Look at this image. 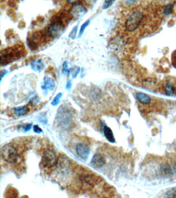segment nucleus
<instances>
[{
	"label": "nucleus",
	"instance_id": "f8f14e48",
	"mask_svg": "<svg viewBox=\"0 0 176 198\" xmlns=\"http://www.w3.org/2000/svg\"><path fill=\"white\" fill-rule=\"evenodd\" d=\"M55 87V83L53 79L49 77H45L43 79V85L42 86L43 89L52 90Z\"/></svg>",
	"mask_w": 176,
	"mask_h": 198
},
{
	"label": "nucleus",
	"instance_id": "20e7f679",
	"mask_svg": "<svg viewBox=\"0 0 176 198\" xmlns=\"http://www.w3.org/2000/svg\"><path fill=\"white\" fill-rule=\"evenodd\" d=\"M57 159L55 153L51 150H48L43 153L42 157V164L43 167L51 168L57 164Z\"/></svg>",
	"mask_w": 176,
	"mask_h": 198
},
{
	"label": "nucleus",
	"instance_id": "1a4fd4ad",
	"mask_svg": "<svg viewBox=\"0 0 176 198\" xmlns=\"http://www.w3.org/2000/svg\"><path fill=\"white\" fill-rule=\"evenodd\" d=\"M31 65L32 70L36 72H41L45 69V64L43 61L40 59H36L33 60Z\"/></svg>",
	"mask_w": 176,
	"mask_h": 198
},
{
	"label": "nucleus",
	"instance_id": "9d476101",
	"mask_svg": "<svg viewBox=\"0 0 176 198\" xmlns=\"http://www.w3.org/2000/svg\"><path fill=\"white\" fill-rule=\"evenodd\" d=\"M135 97L137 100L140 103L143 104H148L151 102V98L146 93L139 92L135 95Z\"/></svg>",
	"mask_w": 176,
	"mask_h": 198
},
{
	"label": "nucleus",
	"instance_id": "5701e85b",
	"mask_svg": "<svg viewBox=\"0 0 176 198\" xmlns=\"http://www.w3.org/2000/svg\"><path fill=\"white\" fill-rule=\"evenodd\" d=\"M78 25H76V26H74V28H73V29L71 30V31L69 33V38L73 40L74 39L76 38V34H77V32H78Z\"/></svg>",
	"mask_w": 176,
	"mask_h": 198
},
{
	"label": "nucleus",
	"instance_id": "c85d7f7f",
	"mask_svg": "<svg viewBox=\"0 0 176 198\" xmlns=\"http://www.w3.org/2000/svg\"><path fill=\"white\" fill-rule=\"evenodd\" d=\"M7 73V71H6V70H2L1 71V79H2V78H3L4 76H5V74Z\"/></svg>",
	"mask_w": 176,
	"mask_h": 198
},
{
	"label": "nucleus",
	"instance_id": "39448f33",
	"mask_svg": "<svg viewBox=\"0 0 176 198\" xmlns=\"http://www.w3.org/2000/svg\"><path fill=\"white\" fill-rule=\"evenodd\" d=\"M87 12L86 9L80 4H76L71 7L70 14L73 17L80 18L84 16Z\"/></svg>",
	"mask_w": 176,
	"mask_h": 198
},
{
	"label": "nucleus",
	"instance_id": "7ed1b4c3",
	"mask_svg": "<svg viewBox=\"0 0 176 198\" xmlns=\"http://www.w3.org/2000/svg\"><path fill=\"white\" fill-rule=\"evenodd\" d=\"M2 159L10 164H15L17 162L18 154L16 148L11 145H6L1 150Z\"/></svg>",
	"mask_w": 176,
	"mask_h": 198
},
{
	"label": "nucleus",
	"instance_id": "393cba45",
	"mask_svg": "<svg viewBox=\"0 0 176 198\" xmlns=\"http://www.w3.org/2000/svg\"><path fill=\"white\" fill-rule=\"evenodd\" d=\"M39 102V98H38L37 96H35L30 100L29 103L31 104L32 105H36L37 104H38Z\"/></svg>",
	"mask_w": 176,
	"mask_h": 198
},
{
	"label": "nucleus",
	"instance_id": "aec40b11",
	"mask_svg": "<svg viewBox=\"0 0 176 198\" xmlns=\"http://www.w3.org/2000/svg\"><path fill=\"white\" fill-rule=\"evenodd\" d=\"M6 195H7L6 197H17L18 196V193H17V190L13 188H12L11 189L7 191Z\"/></svg>",
	"mask_w": 176,
	"mask_h": 198
},
{
	"label": "nucleus",
	"instance_id": "cd10ccee",
	"mask_svg": "<svg viewBox=\"0 0 176 198\" xmlns=\"http://www.w3.org/2000/svg\"><path fill=\"white\" fill-rule=\"evenodd\" d=\"M33 131L35 133L40 134L42 132V129L40 128L38 125H34L33 126Z\"/></svg>",
	"mask_w": 176,
	"mask_h": 198
},
{
	"label": "nucleus",
	"instance_id": "2eb2a0df",
	"mask_svg": "<svg viewBox=\"0 0 176 198\" xmlns=\"http://www.w3.org/2000/svg\"><path fill=\"white\" fill-rule=\"evenodd\" d=\"M174 91L175 89L173 83H167L165 87V92L166 94L168 96H172L174 94Z\"/></svg>",
	"mask_w": 176,
	"mask_h": 198
},
{
	"label": "nucleus",
	"instance_id": "dca6fc26",
	"mask_svg": "<svg viewBox=\"0 0 176 198\" xmlns=\"http://www.w3.org/2000/svg\"><path fill=\"white\" fill-rule=\"evenodd\" d=\"M174 10V5L172 4H168L166 6L163 11V14L165 16H169L172 14Z\"/></svg>",
	"mask_w": 176,
	"mask_h": 198
},
{
	"label": "nucleus",
	"instance_id": "a878e982",
	"mask_svg": "<svg viewBox=\"0 0 176 198\" xmlns=\"http://www.w3.org/2000/svg\"><path fill=\"white\" fill-rule=\"evenodd\" d=\"M80 70V68L78 67H76L73 68H72L71 73H73V78H76L77 76H78V74L79 73Z\"/></svg>",
	"mask_w": 176,
	"mask_h": 198
},
{
	"label": "nucleus",
	"instance_id": "a211bd4d",
	"mask_svg": "<svg viewBox=\"0 0 176 198\" xmlns=\"http://www.w3.org/2000/svg\"><path fill=\"white\" fill-rule=\"evenodd\" d=\"M72 68L68 69V63L67 62H65L63 64L62 73L65 75H69L70 73H71Z\"/></svg>",
	"mask_w": 176,
	"mask_h": 198
},
{
	"label": "nucleus",
	"instance_id": "412c9836",
	"mask_svg": "<svg viewBox=\"0 0 176 198\" xmlns=\"http://www.w3.org/2000/svg\"><path fill=\"white\" fill-rule=\"evenodd\" d=\"M166 196L171 198H176V187L168 190L166 193Z\"/></svg>",
	"mask_w": 176,
	"mask_h": 198
},
{
	"label": "nucleus",
	"instance_id": "f3484780",
	"mask_svg": "<svg viewBox=\"0 0 176 198\" xmlns=\"http://www.w3.org/2000/svg\"><path fill=\"white\" fill-rule=\"evenodd\" d=\"M90 23V20H87L86 21H85L82 25L80 29L79 34V37H81L82 35H83V33L84 32L85 30L86 29V28L89 25Z\"/></svg>",
	"mask_w": 176,
	"mask_h": 198
},
{
	"label": "nucleus",
	"instance_id": "b1692460",
	"mask_svg": "<svg viewBox=\"0 0 176 198\" xmlns=\"http://www.w3.org/2000/svg\"><path fill=\"white\" fill-rule=\"evenodd\" d=\"M162 170L163 172H164V174H166V175L171 174V173H172V169L169 166H166L163 167Z\"/></svg>",
	"mask_w": 176,
	"mask_h": 198
},
{
	"label": "nucleus",
	"instance_id": "c756f323",
	"mask_svg": "<svg viewBox=\"0 0 176 198\" xmlns=\"http://www.w3.org/2000/svg\"><path fill=\"white\" fill-rule=\"evenodd\" d=\"M71 86H72V83H71V81H69L68 82L67 84L66 85V89H70L71 88Z\"/></svg>",
	"mask_w": 176,
	"mask_h": 198
},
{
	"label": "nucleus",
	"instance_id": "2f4dec72",
	"mask_svg": "<svg viewBox=\"0 0 176 198\" xmlns=\"http://www.w3.org/2000/svg\"><path fill=\"white\" fill-rule=\"evenodd\" d=\"M67 1L69 3H73V2H74L76 0H67Z\"/></svg>",
	"mask_w": 176,
	"mask_h": 198
},
{
	"label": "nucleus",
	"instance_id": "6ab92c4d",
	"mask_svg": "<svg viewBox=\"0 0 176 198\" xmlns=\"http://www.w3.org/2000/svg\"><path fill=\"white\" fill-rule=\"evenodd\" d=\"M63 94L62 93H59L57 94L56 96H55V98H54L53 100L52 101V105L53 106H57L59 102H60V100H61V99L62 97Z\"/></svg>",
	"mask_w": 176,
	"mask_h": 198
},
{
	"label": "nucleus",
	"instance_id": "f03ea898",
	"mask_svg": "<svg viewBox=\"0 0 176 198\" xmlns=\"http://www.w3.org/2000/svg\"><path fill=\"white\" fill-rule=\"evenodd\" d=\"M143 19V14L141 12L137 11L132 14L125 23L127 31L132 32L138 28Z\"/></svg>",
	"mask_w": 176,
	"mask_h": 198
},
{
	"label": "nucleus",
	"instance_id": "ddd939ff",
	"mask_svg": "<svg viewBox=\"0 0 176 198\" xmlns=\"http://www.w3.org/2000/svg\"><path fill=\"white\" fill-rule=\"evenodd\" d=\"M14 114L17 117H22L29 112V109L26 106H22L14 109Z\"/></svg>",
	"mask_w": 176,
	"mask_h": 198
},
{
	"label": "nucleus",
	"instance_id": "6e6552de",
	"mask_svg": "<svg viewBox=\"0 0 176 198\" xmlns=\"http://www.w3.org/2000/svg\"><path fill=\"white\" fill-rule=\"evenodd\" d=\"M105 163V159L104 157L99 154H96L93 156L91 164L96 168H100L103 167Z\"/></svg>",
	"mask_w": 176,
	"mask_h": 198
},
{
	"label": "nucleus",
	"instance_id": "4be33fe9",
	"mask_svg": "<svg viewBox=\"0 0 176 198\" xmlns=\"http://www.w3.org/2000/svg\"><path fill=\"white\" fill-rule=\"evenodd\" d=\"M116 0H104V2L103 5V9H107L112 5L115 2Z\"/></svg>",
	"mask_w": 176,
	"mask_h": 198
},
{
	"label": "nucleus",
	"instance_id": "7c9ffc66",
	"mask_svg": "<svg viewBox=\"0 0 176 198\" xmlns=\"http://www.w3.org/2000/svg\"><path fill=\"white\" fill-rule=\"evenodd\" d=\"M124 1L126 2L127 3L132 4L134 3L137 0H124Z\"/></svg>",
	"mask_w": 176,
	"mask_h": 198
},
{
	"label": "nucleus",
	"instance_id": "4468645a",
	"mask_svg": "<svg viewBox=\"0 0 176 198\" xmlns=\"http://www.w3.org/2000/svg\"><path fill=\"white\" fill-rule=\"evenodd\" d=\"M68 111H65V112H59V117L61 118V121L62 123H64L65 124H68V123L70 121L71 114L68 112Z\"/></svg>",
	"mask_w": 176,
	"mask_h": 198
},
{
	"label": "nucleus",
	"instance_id": "9b49d317",
	"mask_svg": "<svg viewBox=\"0 0 176 198\" xmlns=\"http://www.w3.org/2000/svg\"><path fill=\"white\" fill-rule=\"evenodd\" d=\"M103 133L105 138L111 143H114L115 142V138L114 137L113 131L109 126H105L103 127Z\"/></svg>",
	"mask_w": 176,
	"mask_h": 198
},
{
	"label": "nucleus",
	"instance_id": "0eeeda50",
	"mask_svg": "<svg viewBox=\"0 0 176 198\" xmlns=\"http://www.w3.org/2000/svg\"><path fill=\"white\" fill-rule=\"evenodd\" d=\"M80 179L82 182L90 185V186H93L94 185L97 184V183L99 182L98 177L93 174H82L80 176Z\"/></svg>",
	"mask_w": 176,
	"mask_h": 198
},
{
	"label": "nucleus",
	"instance_id": "bb28decb",
	"mask_svg": "<svg viewBox=\"0 0 176 198\" xmlns=\"http://www.w3.org/2000/svg\"><path fill=\"white\" fill-rule=\"evenodd\" d=\"M23 130L24 131V132H27L28 131H29L30 129H31L32 127V124L31 123H27L26 124H24L23 126H21Z\"/></svg>",
	"mask_w": 176,
	"mask_h": 198
},
{
	"label": "nucleus",
	"instance_id": "f257e3e1",
	"mask_svg": "<svg viewBox=\"0 0 176 198\" xmlns=\"http://www.w3.org/2000/svg\"><path fill=\"white\" fill-rule=\"evenodd\" d=\"M25 49L21 45L5 49L1 51V65H5L25 55Z\"/></svg>",
	"mask_w": 176,
	"mask_h": 198
},
{
	"label": "nucleus",
	"instance_id": "423d86ee",
	"mask_svg": "<svg viewBox=\"0 0 176 198\" xmlns=\"http://www.w3.org/2000/svg\"><path fill=\"white\" fill-rule=\"evenodd\" d=\"M76 152L80 157L83 159L88 158L90 154V149L87 146L80 143L76 146Z\"/></svg>",
	"mask_w": 176,
	"mask_h": 198
}]
</instances>
